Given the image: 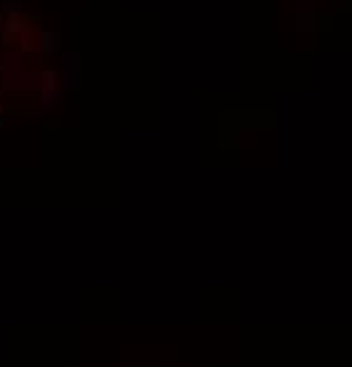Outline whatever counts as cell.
<instances>
[{"instance_id":"8","label":"cell","mask_w":352,"mask_h":367,"mask_svg":"<svg viewBox=\"0 0 352 367\" xmlns=\"http://www.w3.org/2000/svg\"><path fill=\"white\" fill-rule=\"evenodd\" d=\"M3 127H5V123H3V120H0V130H3Z\"/></svg>"},{"instance_id":"5","label":"cell","mask_w":352,"mask_h":367,"mask_svg":"<svg viewBox=\"0 0 352 367\" xmlns=\"http://www.w3.org/2000/svg\"><path fill=\"white\" fill-rule=\"evenodd\" d=\"M20 42H22V52H37V40H34L32 29H27L25 34H20Z\"/></svg>"},{"instance_id":"1","label":"cell","mask_w":352,"mask_h":367,"mask_svg":"<svg viewBox=\"0 0 352 367\" xmlns=\"http://www.w3.org/2000/svg\"><path fill=\"white\" fill-rule=\"evenodd\" d=\"M37 49L42 54V61H49V57L61 49V34L59 32H40L37 34Z\"/></svg>"},{"instance_id":"3","label":"cell","mask_w":352,"mask_h":367,"mask_svg":"<svg viewBox=\"0 0 352 367\" xmlns=\"http://www.w3.org/2000/svg\"><path fill=\"white\" fill-rule=\"evenodd\" d=\"M13 69H22V54L20 52H0V74Z\"/></svg>"},{"instance_id":"2","label":"cell","mask_w":352,"mask_h":367,"mask_svg":"<svg viewBox=\"0 0 352 367\" xmlns=\"http://www.w3.org/2000/svg\"><path fill=\"white\" fill-rule=\"evenodd\" d=\"M66 88L69 91L81 88V54L79 52L66 54Z\"/></svg>"},{"instance_id":"6","label":"cell","mask_w":352,"mask_h":367,"mask_svg":"<svg viewBox=\"0 0 352 367\" xmlns=\"http://www.w3.org/2000/svg\"><path fill=\"white\" fill-rule=\"evenodd\" d=\"M3 13L5 15H22L25 10H22V3H20V0H5V3H3Z\"/></svg>"},{"instance_id":"7","label":"cell","mask_w":352,"mask_h":367,"mask_svg":"<svg viewBox=\"0 0 352 367\" xmlns=\"http://www.w3.org/2000/svg\"><path fill=\"white\" fill-rule=\"evenodd\" d=\"M5 25H8V15H5L3 10H0V34L5 32Z\"/></svg>"},{"instance_id":"4","label":"cell","mask_w":352,"mask_h":367,"mask_svg":"<svg viewBox=\"0 0 352 367\" xmlns=\"http://www.w3.org/2000/svg\"><path fill=\"white\" fill-rule=\"evenodd\" d=\"M40 96H42V108H49V105H54V100H59V88L57 86H44L42 91H40Z\"/></svg>"}]
</instances>
